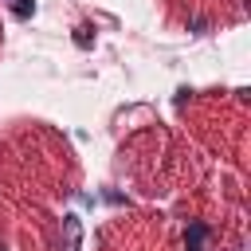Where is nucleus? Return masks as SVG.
Instances as JSON below:
<instances>
[{"label": "nucleus", "instance_id": "f257e3e1", "mask_svg": "<svg viewBox=\"0 0 251 251\" xmlns=\"http://www.w3.org/2000/svg\"><path fill=\"white\" fill-rule=\"evenodd\" d=\"M184 243H188V251H200V243H204V227L192 224V227L184 231Z\"/></svg>", "mask_w": 251, "mask_h": 251}, {"label": "nucleus", "instance_id": "f03ea898", "mask_svg": "<svg viewBox=\"0 0 251 251\" xmlns=\"http://www.w3.org/2000/svg\"><path fill=\"white\" fill-rule=\"evenodd\" d=\"M12 8H16V16H31V4L27 0H12Z\"/></svg>", "mask_w": 251, "mask_h": 251}]
</instances>
